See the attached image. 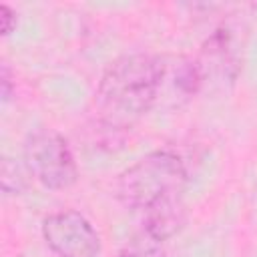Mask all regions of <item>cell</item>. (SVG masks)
<instances>
[{
    "label": "cell",
    "mask_w": 257,
    "mask_h": 257,
    "mask_svg": "<svg viewBox=\"0 0 257 257\" xmlns=\"http://www.w3.org/2000/svg\"><path fill=\"white\" fill-rule=\"evenodd\" d=\"M189 185L185 161L169 149L153 151L126 167L116 179V199L131 211L147 213L165 203L181 201Z\"/></svg>",
    "instance_id": "obj_2"
},
{
    "label": "cell",
    "mask_w": 257,
    "mask_h": 257,
    "mask_svg": "<svg viewBox=\"0 0 257 257\" xmlns=\"http://www.w3.org/2000/svg\"><path fill=\"white\" fill-rule=\"evenodd\" d=\"M10 80H12L10 68H8V64H4V66H2V98H4V100L10 98V86H12Z\"/></svg>",
    "instance_id": "obj_10"
},
{
    "label": "cell",
    "mask_w": 257,
    "mask_h": 257,
    "mask_svg": "<svg viewBox=\"0 0 257 257\" xmlns=\"http://www.w3.org/2000/svg\"><path fill=\"white\" fill-rule=\"evenodd\" d=\"M159 86L161 56L131 52L114 58L96 86L98 122L112 135L124 133L159 102Z\"/></svg>",
    "instance_id": "obj_1"
},
{
    "label": "cell",
    "mask_w": 257,
    "mask_h": 257,
    "mask_svg": "<svg viewBox=\"0 0 257 257\" xmlns=\"http://www.w3.org/2000/svg\"><path fill=\"white\" fill-rule=\"evenodd\" d=\"M165 243L145 227L131 235L118 251V257H165Z\"/></svg>",
    "instance_id": "obj_7"
},
{
    "label": "cell",
    "mask_w": 257,
    "mask_h": 257,
    "mask_svg": "<svg viewBox=\"0 0 257 257\" xmlns=\"http://www.w3.org/2000/svg\"><path fill=\"white\" fill-rule=\"evenodd\" d=\"M237 32V28L223 24L203 40L195 56L203 90H227L239 78L243 68V40Z\"/></svg>",
    "instance_id": "obj_4"
},
{
    "label": "cell",
    "mask_w": 257,
    "mask_h": 257,
    "mask_svg": "<svg viewBox=\"0 0 257 257\" xmlns=\"http://www.w3.org/2000/svg\"><path fill=\"white\" fill-rule=\"evenodd\" d=\"M42 239L56 257H100L102 239L94 225L78 211L64 209L42 221Z\"/></svg>",
    "instance_id": "obj_5"
},
{
    "label": "cell",
    "mask_w": 257,
    "mask_h": 257,
    "mask_svg": "<svg viewBox=\"0 0 257 257\" xmlns=\"http://www.w3.org/2000/svg\"><path fill=\"white\" fill-rule=\"evenodd\" d=\"M203 90L201 74L195 58L163 56L161 58V86L159 100L169 98L173 104H183Z\"/></svg>",
    "instance_id": "obj_6"
},
{
    "label": "cell",
    "mask_w": 257,
    "mask_h": 257,
    "mask_svg": "<svg viewBox=\"0 0 257 257\" xmlns=\"http://www.w3.org/2000/svg\"><path fill=\"white\" fill-rule=\"evenodd\" d=\"M30 179L32 175L26 169L24 161L10 159V157L2 161V191L6 195H20L28 187Z\"/></svg>",
    "instance_id": "obj_8"
},
{
    "label": "cell",
    "mask_w": 257,
    "mask_h": 257,
    "mask_svg": "<svg viewBox=\"0 0 257 257\" xmlns=\"http://www.w3.org/2000/svg\"><path fill=\"white\" fill-rule=\"evenodd\" d=\"M22 161L32 179L50 191L70 189L78 181V165L68 141L54 128H38L24 141Z\"/></svg>",
    "instance_id": "obj_3"
},
{
    "label": "cell",
    "mask_w": 257,
    "mask_h": 257,
    "mask_svg": "<svg viewBox=\"0 0 257 257\" xmlns=\"http://www.w3.org/2000/svg\"><path fill=\"white\" fill-rule=\"evenodd\" d=\"M18 24V14L8 6V4H0V30L4 36H8Z\"/></svg>",
    "instance_id": "obj_9"
}]
</instances>
